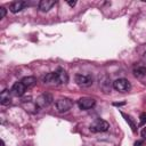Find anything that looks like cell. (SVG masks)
Wrapping results in <instances>:
<instances>
[{
	"mask_svg": "<svg viewBox=\"0 0 146 146\" xmlns=\"http://www.w3.org/2000/svg\"><path fill=\"white\" fill-rule=\"evenodd\" d=\"M43 82L49 84H65L68 81V75L63 68H58L55 72L48 73L43 76Z\"/></svg>",
	"mask_w": 146,
	"mask_h": 146,
	"instance_id": "1",
	"label": "cell"
},
{
	"mask_svg": "<svg viewBox=\"0 0 146 146\" xmlns=\"http://www.w3.org/2000/svg\"><path fill=\"white\" fill-rule=\"evenodd\" d=\"M108 128H110L108 122H106L105 120H102V119L95 120L89 125V129H90L91 132H104V131L108 130Z\"/></svg>",
	"mask_w": 146,
	"mask_h": 146,
	"instance_id": "2",
	"label": "cell"
},
{
	"mask_svg": "<svg viewBox=\"0 0 146 146\" xmlns=\"http://www.w3.org/2000/svg\"><path fill=\"white\" fill-rule=\"evenodd\" d=\"M113 88L116 90V91H120V92H127L130 90L131 88V84L130 82L127 80V79H117L113 82Z\"/></svg>",
	"mask_w": 146,
	"mask_h": 146,
	"instance_id": "3",
	"label": "cell"
},
{
	"mask_svg": "<svg viewBox=\"0 0 146 146\" xmlns=\"http://www.w3.org/2000/svg\"><path fill=\"white\" fill-rule=\"evenodd\" d=\"M75 82L80 87H89L92 84V76L90 74H76L75 75Z\"/></svg>",
	"mask_w": 146,
	"mask_h": 146,
	"instance_id": "4",
	"label": "cell"
},
{
	"mask_svg": "<svg viewBox=\"0 0 146 146\" xmlns=\"http://www.w3.org/2000/svg\"><path fill=\"white\" fill-rule=\"evenodd\" d=\"M56 108H57V111L59 112V113H64V112H67L71 107H72V105H73V103H72V100L71 99H68V98H59L57 102H56Z\"/></svg>",
	"mask_w": 146,
	"mask_h": 146,
	"instance_id": "5",
	"label": "cell"
},
{
	"mask_svg": "<svg viewBox=\"0 0 146 146\" xmlns=\"http://www.w3.org/2000/svg\"><path fill=\"white\" fill-rule=\"evenodd\" d=\"M51 103H52V96H51L50 94H48V92H44V94L40 95V96L36 98V102H35L36 106H38V107H41V108L48 107Z\"/></svg>",
	"mask_w": 146,
	"mask_h": 146,
	"instance_id": "6",
	"label": "cell"
},
{
	"mask_svg": "<svg viewBox=\"0 0 146 146\" xmlns=\"http://www.w3.org/2000/svg\"><path fill=\"white\" fill-rule=\"evenodd\" d=\"M96 104V100L91 97H82L78 100V106L81 110H89L91 107H94Z\"/></svg>",
	"mask_w": 146,
	"mask_h": 146,
	"instance_id": "7",
	"label": "cell"
},
{
	"mask_svg": "<svg viewBox=\"0 0 146 146\" xmlns=\"http://www.w3.org/2000/svg\"><path fill=\"white\" fill-rule=\"evenodd\" d=\"M25 90H26L25 86L19 81V82L14 83V86H13V88H11V94H13L14 96L21 97V96H23V95H24Z\"/></svg>",
	"mask_w": 146,
	"mask_h": 146,
	"instance_id": "8",
	"label": "cell"
},
{
	"mask_svg": "<svg viewBox=\"0 0 146 146\" xmlns=\"http://www.w3.org/2000/svg\"><path fill=\"white\" fill-rule=\"evenodd\" d=\"M26 6H29V3H27L26 1H14V2L10 3L9 9H10L11 13L15 14V13H18V11L23 10Z\"/></svg>",
	"mask_w": 146,
	"mask_h": 146,
	"instance_id": "9",
	"label": "cell"
},
{
	"mask_svg": "<svg viewBox=\"0 0 146 146\" xmlns=\"http://www.w3.org/2000/svg\"><path fill=\"white\" fill-rule=\"evenodd\" d=\"M55 5H56V1H52V0H41L39 2V9L41 11H48Z\"/></svg>",
	"mask_w": 146,
	"mask_h": 146,
	"instance_id": "10",
	"label": "cell"
},
{
	"mask_svg": "<svg viewBox=\"0 0 146 146\" xmlns=\"http://www.w3.org/2000/svg\"><path fill=\"white\" fill-rule=\"evenodd\" d=\"M11 100V91H9L8 89H5L3 91H1L0 94V103L2 105H8Z\"/></svg>",
	"mask_w": 146,
	"mask_h": 146,
	"instance_id": "11",
	"label": "cell"
},
{
	"mask_svg": "<svg viewBox=\"0 0 146 146\" xmlns=\"http://www.w3.org/2000/svg\"><path fill=\"white\" fill-rule=\"evenodd\" d=\"M21 82L25 86V88H31V87H33V86L35 84L36 80H35V78H34V76H25V78H23V79H22V81H21Z\"/></svg>",
	"mask_w": 146,
	"mask_h": 146,
	"instance_id": "12",
	"label": "cell"
},
{
	"mask_svg": "<svg viewBox=\"0 0 146 146\" xmlns=\"http://www.w3.org/2000/svg\"><path fill=\"white\" fill-rule=\"evenodd\" d=\"M133 74L136 78H143L145 74H146V67L145 66H141V65H138L133 68Z\"/></svg>",
	"mask_w": 146,
	"mask_h": 146,
	"instance_id": "13",
	"label": "cell"
},
{
	"mask_svg": "<svg viewBox=\"0 0 146 146\" xmlns=\"http://www.w3.org/2000/svg\"><path fill=\"white\" fill-rule=\"evenodd\" d=\"M121 114H122V116H123V117L125 119V121H127V122H128V123L130 124V127H131V129H132V131H136V128H137V127H136V124H135V122H133V121L131 120V117H130V116H128V115H125L124 113H121Z\"/></svg>",
	"mask_w": 146,
	"mask_h": 146,
	"instance_id": "14",
	"label": "cell"
},
{
	"mask_svg": "<svg viewBox=\"0 0 146 146\" xmlns=\"http://www.w3.org/2000/svg\"><path fill=\"white\" fill-rule=\"evenodd\" d=\"M139 119H140V124H145L146 123V112L141 113L140 116H139Z\"/></svg>",
	"mask_w": 146,
	"mask_h": 146,
	"instance_id": "15",
	"label": "cell"
},
{
	"mask_svg": "<svg viewBox=\"0 0 146 146\" xmlns=\"http://www.w3.org/2000/svg\"><path fill=\"white\" fill-rule=\"evenodd\" d=\"M5 16H6V8L0 7V18H3Z\"/></svg>",
	"mask_w": 146,
	"mask_h": 146,
	"instance_id": "16",
	"label": "cell"
},
{
	"mask_svg": "<svg viewBox=\"0 0 146 146\" xmlns=\"http://www.w3.org/2000/svg\"><path fill=\"white\" fill-rule=\"evenodd\" d=\"M140 135H141V137H143L144 139H146V127H145V128H143V130H141Z\"/></svg>",
	"mask_w": 146,
	"mask_h": 146,
	"instance_id": "17",
	"label": "cell"
},
{
	"mask_svg": "<svg viewBox=\"0 0 146 146\" xmlns=\"http://www.w3.org/2000/svg\"><path fill=\"white\" fill-rule=\"evenodd\" d=\"M141 144H143V141H141V140H138V141L135 143V146H140Z\"/></svg>",
	"mask_w": 146,
	"mask_h": 146,
	"instance_id": "18",
	"label": "cell"
},
{
	"mask_svg": "<svg viewBox=\"0 0 146 146\" xmlns=\"http://www.w3.org/2000/svg\"><path fill=\"white\" fill-rule=\"evenodd\" d=\"M67 3H68L70 6H72V7H73V6H75V3H76V2H75V1H68Z\"/></svg>",
	"mask_w": 146,
	"mask_h": 146,
	"instance_id": "19",
	"label": "cell"
},
{
	"mask_svg": "<svg viewBox=\"0 0 146 146\" xmlns=\"http://www.w3.org/2000/svg\"><path fill=\"white\" fill-rule=\"evenodd\" d=\"M0 143H1V146H5V141H3V140H1Z\"/></svg>",
	"mask_w": 146,
	"mask_h": 146,
	"instance_id": "20",
	"label": "cell"
},
{
	"mask_svg": "<svg viewBox=\"0 0 146 146\" xmlns=\"http://www.w3.org/2000/svg\"><path fill=\"white\" fill-rule=\"evenodd\" d=\"M144 56H145V58H146V51H145V54H144Z\"/></svg>",
	"mask_w": 146,
	"mask_h": 146,
	"instance_id": "21",
	"label": "cell"
}]
</instances>
